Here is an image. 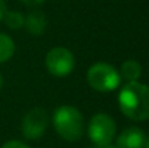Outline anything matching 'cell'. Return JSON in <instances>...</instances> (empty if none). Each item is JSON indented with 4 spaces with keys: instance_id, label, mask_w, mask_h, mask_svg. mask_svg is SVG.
Returning a JSON list of instances; mask_svg holds the SVG:
<instances>
[{
    "instance_id": "obj_1",
    "label": "cell",
    "mask_w": 149,
    "mask_h": 148,
    "mask_svg": "<svg viewBox=\"0 0 149 148\" xmlns=\"http://www.w3.org/2000/svg\"><path fill=\"white\" fill-rule=\"evenodd\" d=\"M119 106L129 119H149V87L138 81L126 83L119 93Z\"/></svg>"
},
{
    "instance_id": "obj_2",
    "label": "cell",
    "mask_w": 149,
    "mask_h": 148,
    "mask_svg": "<svg viewBox=\"0 0 149 148\" xmlns=\"http://www.w3.org/2000/svg\"><path fill=\"white\" fill-rule=\"evenodd\" d=\"M54 128L65 141H78L84 134V118L78 109L64 105L54 113Z\"/></svg>"
},
{
    "instance_id": "obj_3",
    "label": "cell",
    "mask_w": 149,
    "mask_h": 148,
    "mask_svg": "<svg viewBox=\"0 0 149 148\" xmlns=\"http://www.w3.org/2000/svg\"><path fill=\"white\" fill-rule=\"evenodd\" d=\"M87 81L94 90L107 93L119 87L120 74L113 65L106 62H97L90 67L87 73Z\"/></svg>"
},
{
    "instance_id": "obj_4",
    "label": "cell",
    "mask_w": 149,
    "mask_h": 148,
    "mask_svg": "<svg viewBox=\"0 0 149 148\" xmlns=\"http://www.w3.org/2000/svg\"><path fill=\"white\" fill-rule=\"evenodd\" d=\"M116 134L114 121L106 113H96L88 123V137L94 145L111 144Z\"/></svg>"
},
{
    "instance_id": "obj_5",
    "label": "cell",
    "mask_w": 149,
    "mask_h": 148,
    "mask_svg": "<svg viewBox=\"0 0 149 148\" xmlns=\"http://www.w3.org/2000/svg\"><path fill=\"white\" fill-rule=\"evenodd\" d=\"M45 64L51 74L56 77H64L74 70L75 60L70 49L64 47H55L47 54Z\"/></svg>"
},
{
    "instance_id": "obj_6",
    "label": "cell",
    "mask_w": 149,
    "mask_h": 148,
    "mask_svg": "<svg viewBox=\"0 0 149 148\" xmlns=\"http://www.w3.org/2000/svg\"><path fill=\"white\" fill-rule=\"evenodd\" d=\"M48 128V115L44 109L29 110L22 121V134L28 140H39Z\"/></svg>"
},
{
    "instance_id": "obj_7",
    "label": "cell",
    "mask_w": 149,
    "mask_h": 148,
    "mask_svg": "<svg viewBox=\"0 0 149 148\" xmlns=\"http://www.w3.org/2000/svg\"><path fill=\"white\" fill-rule=\"evenodd\" d=\"M146 137L142 129L130 126L125 129L116 140V148H145Z\"/></svg>"
},
{
    "instance_id": "obj_8",
    "label": "cell",
    "mask_w": 149,
    "mask_h": 148,
    "mask_svg": "<svg viewBox=\"0 0 149 148\" xmlns=\"http://www.w3.org/2000/svg\"><path fill=\"white\" fill-rule=\"evenodd\" d=\"M23 26L26 28V31L31 34V35H35V36H39L45 32L47 29V18L42 12L39 10H33L31 12L26 18H25V23Z\"/></svg>"
},
{
    "instance_id": "obj_9",
    "label": "cell",
    "mask_w": 149,
    "mask_h": 148,
    "mask_svg": "<svg viewBox=\"0 0 149 148\" xmlns=\"http://www.w3.org/2000/svg\"><path fill=\"white\" fill-rule=\"evenodd\" d=\"M142 74V67L138 61L135 60H127L122 64V76L123 79L130 83V81H138Z\"/></svg>"
},
{
    "instance_id": "obj_10",
    "label": "cell",
    "mask_w": 149,
    "mask_h": 148,
    "mask_svg": "<svg viewBox=\"0 0 149 148\" xmlns=\"http://www.w3.org/2000/svg\"><path fill=\"white\" fill-rule=\"evenodd\" d=\"M15 54V42L10 36L0 34V62L9 61Z\"/></svg>"
},
{
    "instance_id": "obj_11",
    "label": "cell",
    "mask_w": 149,
    "mask_h": 148,
    "mask_svg": "<svg viewBox=\"0 0 149 148\" xmlns=\"http://www.w3.org/2000/svg\"><path fill=\"white\" fill-rule=\"evenodd\" d=\"M3 19H4L6 25H7L10 29H19V28H22L23 23H25V18H23V15L19 13V12H16V10L6 12V15H4Z\"/></svg>"
},
{
    "instance_id": "obj_12",
    "label": "cell",
    "mask_w": 149,
    "mask_h": 148,
    "mask_svg": "<svg viewBox=\"0 0 149 148\" xmlns=\"http://www.w3.org/2000/svg\"><path fill=\"white\" fill-rule=\"evenodd\" d=\"M1 148H29L26 144H23V142H20V141H16V140H13V141H7L4 145Z\"/></svg>"
},
{
    "instance_id": "obj_13",
    "label": "cell",
    "mask_w": 149,
    "mask_h": 148,
    "mask_svg": "<svg viewBox=\"0 0 149 148\" xmlns=\"http://www.w3.org/2000/svg\"><path fill=\"white\" fill-rule=\"evenodd\" d=\"M6 12H7L6 3H4V0H0V20H3V18H4Z\"/></svg>"
},
{
    "instance_id": "obj_14",
    "label": "cell",
    "mask_w": 149,
    "mask_h": 148,
    "mask_svg": "<svg viewBox=\"0 0 149 148\" xmlns=\"http://www.w3.org/2000/svg\"><path fill=\"white\" fill-rule=\"evenodd\" d=\"M45 0H22V3L26 4V6H38V4H41Z\"/></svg>"
},
{
    "instance_id": "obj_15",
    "label": "cell",
    "mask_w": 149,
    "mask_h": 148,
    "mask_svg": "<svg viewBox=\"0 0 149 148\" xmlns=\"http://www.w3.org/2000/svg\"><path fill=\"white\" fill-rule=\"evenodd\" d=\"M93 148H116V147H113L111 144H109V145H94Z\"/></svg>"
},
{
    "instance_id": "obj_16",
    "label": "cell",
    "mask_w": 149,
    "mask_h": 148,
    "mask_svg": "<svg viewBox=\"0 0 149 148\" xmlns=\"http://www.w3.org/2000/svg\"><path fill=\"white\" fill-rule=\"evenodd\" d=\"M1 86H3V77H1V74H0V89H1Z\"/></svg>"
},
{
    "instance_id": "obj_17",
    "label": "cell",
    "mask_w": 149,
    "mask_h": 148,
    "mask_svg": "<svg viewBox=\"0 0 149 148\" xmlns=\"http://www.w3.org/2000/svg\"><path fill=\"white\" fill-rule=\"evenodd\" d=\"M145 148H149V138H148V141L145 142Z\"/></svg>"
}]
</instances>
